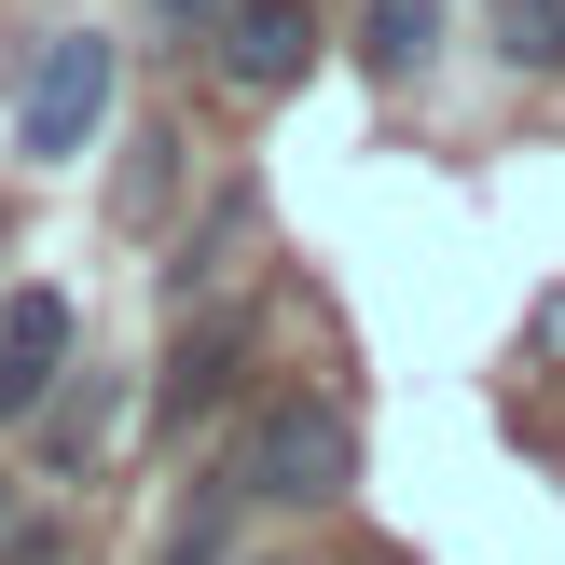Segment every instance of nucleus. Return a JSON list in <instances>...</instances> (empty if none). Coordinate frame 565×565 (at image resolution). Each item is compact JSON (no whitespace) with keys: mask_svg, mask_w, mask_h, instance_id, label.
Listing matches in <instances>:
<instances>
[{"mask_svg":"<svg viewBox=\"0 0 565 565\" xmlns=\"http://www.w3.org/2000/svg\"><path fill=\"white\" fill-rule=\"evenodd\" d=\"M221 469H235L248 511H331V497L359 483V428H345V401H318V386H276V401L235 428Z\"/></svg>","mask_w":565,"mask_h":565,"instance_id":"1","label":"nucleus"},{"mask_svg":"<svg viewBox=\"0 0 565 565\" xmlns=\"http://www.w3.org/2000/svg\"><path fill=\"white\" fill-rule=\"evenodd\" d=\"M110 97H125V42H110V28L28 42V70H14V152L28 166H83L97 125H110Z\"/></svg>","mask_w":565,"mask_h":565,"instance_id":"2","label":"nucleus"},{"mask_svg":"<svg viewBox=\"0 0 565 565\" xmlns=\"http://www.w3.org/2000/svg\"><path fill=\"white\" fill-rule=\"evenodd\" d=\"M70 373H83V303L70 290H0V428H28Z\"/></svg>","mask_w":565,"mask_h":565,"instance_id":"3","label":"nucleus"},{"mask_svg":"<svg viewBox=\"0 0 565 565\" xmlns=\"http://www.w3.org/2000/svg\"><path fill=\"white\" fill-rule=\"evenodd\" d=\"M207 70L235 83V97H290V83L318 70V0H235V14L207 28Z\"/></svg>","mask_w":565,"mask_h":565,"instance_id":"4","label":"nucleus"},{"mask_svg":"<svg viewBox=\"0 0 565 565\" xmlns=\"http://www.w3.org/2000/svg\"><path fill=\"white\" fill-rule=\"evenodd\" d=\"M248 373V318L235 303H207V318H180V345H166V386H152V428H193V414H221Z\"/></svg>","mask_w":565,"mask_h":565,"instance_id":"5","label":"nucleus"},{"mask_svg":"<svg viewBox=\"0 0 565 565\" xmlns=\"http://www.w3.org/2000/svg\"><path fill=\"white\" fill-rule=\"evenodd\" d=\"M359 70L373 83H428L441 70V0H359Z\"/></svg>","mask_w":565,"mask_h":565,"instance_id":"6","label":"nucleus"},{"mask_svg":"<svg viewBox=\"0 0 565 565\" xmlns=\"http://www.w3.org/2000/svg\"><path fill=\"white\" fill-rule=\"evenodd\" d=\"M248 235H263V193L235 180V193H221V207H207V235H180V263H166V303H180V318H193V303H207L221 276H235V248H248Z\"/></svg>","mask_w":565,"mask_h":565,"instance_id":"7","label":"nucleus"},{"mask_svg":"<svg viewBox=\"0 0 565 565\" xmlns=\"http://www.w3.org/2000/svg\"><path fill=\"white\" fill-rule=\"evenodd\" d=\"M110 414H125V386H110V373H83V386H55V401H42V456H55V469H97V441H110Z\"/></svg>","mask_w":565,"mask_h":565,"instance_id":"8","label":"nucleus"},{"mask_svg":"<svg viewBox=\"0 0 565 565\" xmlns=\"http://www.w3.org/2000/svg\"><path fill=\"white\" fill-rule=\"evenodd\" d=\"M235 511H248L235 469H207V483L180 497V524H166V565H221V552H235Z\"/></svg>","mask_w":565,"mask_h":565,"instance_id":"9","label":"nucleus"},{"mask_svg":"<svg viewBox=\"0 0 565 565\" xmlns=\"http://www.w3.org/2000/svg\"><path fill=\"white\" fill-rule=\"evenodd\" d=\"M166 193H180V125H138L125 180H110V221H166Z\"/></svg>","mask_w":565,"mask_h":565,"instance_id":"10","label":"nucleus"},{"mask_svg":"<svg viewBox=\"0 0 565 565\" xmlns=\"http://www.w3.org/2000/svg\"><path fill=\"white\" fill-rule=\"evenodd\" d=\"M483 42L511 70H565V0H483Z\"/></svg>","mask_w":565,"mask_h":565,"instance_id":"11","label":"nucleus"},{"mask_svg":"<svg viewBox=\"0 0 565 565\" xmlns=\"http://www.w3.org/2000/svg\"><path fill=\"white\" fill-rule=\"evenodd\" d=\"M221 14H235V0H152V28H166V42H207Z\"/></svg>","mask_w":565,"mask_h":565,"instance_id":"12","label":"nucleus"},{"mask_svg":"<svg viewBox=\"0 0 565 565\" xmlns=\"http://www.w3.org/2000/svg\"><path fill=\"white\" fill-rule=\"evenodd\" d=\"M28 552V483H0V565Z\"/></svg>","mask_w":565,"mask_h":565,"instance_id":"13","label":"nucleus"},{"mask_svg":"<svg viewBox=\"0 0 565 565\" xmlns=\"http://www.w3.org/2000/svg\"><path fill=\"white\" fill-rule=\"evenodd\" d=\"M386 565H414V552H386Z\"/></svg>","mask_w":565,"mask_h":565,"instance_id":"14","label":"nucleus"}]
</instances>
